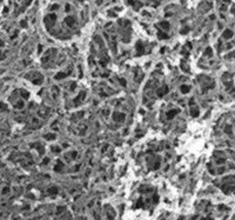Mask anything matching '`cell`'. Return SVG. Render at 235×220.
<instances>
[{
  "label": "cell",
  "mask_w": 235,
  "mask_h": 220,
  "mask_svg": "<svg viewBox=\"0 0 235 220\" xmlns=\"http://www.w3.org/2000/svg\"><path fill=\"white\" fill-rule=\"evenodd\" d=\"M136 48H138V53H139V55H141V53H142V50H144V47H142V45H141V42H138V45H136Z\"/></svg>",
  "instance_id": "obj_2"
},
{
  "label": "cell",
  "mask_w": 235,
  "mask_h": 220,
  "mask_svg": "<svg viewBox=\"0 0 235 220\" xmlns=\"http://www.w3.org/2000/svg\"><path fill=\"white\" fill-rule=\"evenodd\" d=\"M232 35H233V32H232L231 29H227V31H225V33H223V37L226 38V39L232 38Z\"/></svg>",
  "instance_id": "obj_1"
},
{
  "label": "cell",
  "mask_w": 235,
  "mask_h": 220,
  "mask_svg": "<svg viewBox=\"0 0 235 220\" xmlns=\"http://www.w3.org/2000/svg\"><path fill=\"white\" fill-rule=\"evenodd\" d=\"M160 25H161V27H162V28H166V29H168V27H169L168 22H161Z\"/></svg>",
  "instance_id": "obj_4"
},
{
  "label": "cell",
  "mask_w": 235,
  "mask_h": 220,
  "mask_svg": "<svg viewBox=\"0 0 235 220\" xmlns=\"http://www.w3.org/2000/svg\"><path fill=\"white\" fill-rule=\"evenodd\" d=\"M66 22H67V24H68L70 26H73V24H74V19H73L72 17H68V18L66 19Z\"/></svg>",
  "instance_id": "obj_3"
},
{
  "label": "cell",
  "mask_w": 235,
  "mask_h": 220,
  "mask_svg": "<svg viewBox=\"0 0 235 220\" xmlns=\"http://www.w3.org/2000/svg\"><path fill=\"white\" fill-rule=\"evenodd\" d=\"M181 90H182V92H183V93H187V91H188L189 88L187 87V86H182V87H181Z\"/></svg>",
  "instance_id": "obj_6"
},
{
  "label": "cell",
  "mask_w": 235,
  "mask_h": 220,
  "mask_svg": "<svg viewBox=\"0 0 235 220\" xmlns=\"http://www.w3.org/2000/svg\"><path fill=\"white\" fill-rule=\"evenodd\" d=\"M0 1H1V0H0Z\"/></svg>",
  "instance_id": "obj_7"
},
{
  "label": "cell",
  "mask_w": 235,
  "mask_h": 220,
  "mask_svg": "<svg viewBox=\"0 0 235 220\" xmlns=\"http://www.w3.org/2000/svg\"><path fill=\"white\" fill-rule=\"evenodd\" d=\"M159 38H160V39H163V38H168V37H167V34H163V33H161V32H160V33H159Z\"/></svg>",
  "instance_id": "obj_5"
}]
</instances>
